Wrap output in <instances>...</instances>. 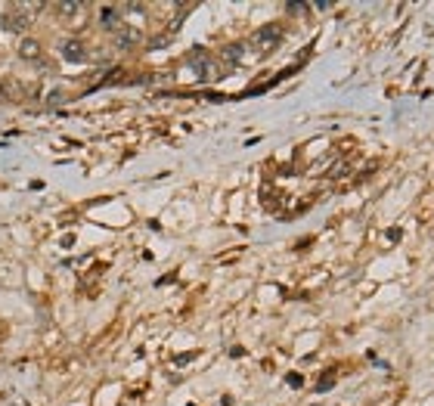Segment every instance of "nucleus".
Returning <instances> with one entry per match:
<instances>
[{"label": "nucleus", "instance_id": "1", "mask_svg": "<svg viewBox=\"0 0 434 406\" xmlns=\"http://www.w3.org/2000/svg\"><path fill=\"white\" fill-rule=\"evenodd\" d=\"M59 53L65 56V59H71V62H84L90 53L84 50V40H78V37H68V40H62L59 44Z\"/></svg>", "mask_w": 434, "mask_h": 406}, {"label": "nucleus", "instance_id": "2", "mask_svg": "<svg viewBox=\"0 0 434 406\" xmlns=\"http://www.w3.org/2000/svg\"><path fill=\"white\" fill-rule=\"evenodd\" d=\"M279 28H261V31H254V37H251V47H258L261 53H267V50H273L276 44H279Z\"/></svg>", "mask_w": 434, "mask_h": 406}, {"label": "nucleus", "instance_id": "3", "mask_svg": "<svg viewBox=\"0 0 434 406\" xmlns=\"http://www.w3.org/2000/svg\"><path fill=\"white\" fill-rule=\"evenodd\" d=\"M121 7H99V28L106 31H118L121 28Z\"/></svg>", "mask_w": 434, "mask_h": 406}, {"label": "nucleus", "instance_id": "4", "mask_svg": "<svg viewBox=\"0 0 434 406\" xmlns=\"http://www.w3.org/2000/svg\"><path fill=\"white\" fill-rule=\"evenodd\" d=\"M41 56H44V47H41L37 37H22V40H19V59L34 62V59H41Z\"/></svg>", "mask_w": 434, "mask_h": 406}, {"label": "nucleus", "instance_id": "5", "mask_svg": "<svg viewBox=\"0 0 434 406\" xmlns=\"http://www.w3.org/2000/svg\"><path fill=\"white\" fill-rule=\"evenodd\" d=\"M56 13H59V19H62L65 25H81L78 19H81L84 7H81V4H56Z\"/></svg>", "mask_w": 434, "mask_h": 406}, {"label": "nucleus", "instance_id": "6", "mask_svg": "<svg viewBox=\"0 0 434 406\" xmlns=\"http://www.w3.org/2000/svg\"><path fill=\"white\" fill-rule=\"evenodd\" d=\"M134 44H140V31L131 28V25H121V28L115 31V47L127 50V47H134Z\"/></svg>", "mask_w": 434, "mask_h": 406}, {"label": "nucleus", "instance_id": "7", "mask_svg": "<svg viewBox=\"0 0 434 406\" xmlns=\"http://www.w3.org/2000/svg\"><path fill=\"white\" fill-rule=\"evenodd\" d=\"M7 25H10L13 31H25V28H28V19H25V13H22V16H10Z\"/></svg>", "mask_w": 434, "mask_h": 406}]
</instances>
